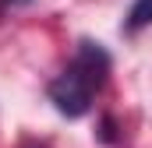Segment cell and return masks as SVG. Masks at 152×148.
<instances>
[{
  "label": "cell",
  "instance_id": "cell-1",
  "mask_svg": "<svg viewBox=\"0 0 152 148\" xmlns=\"http://www.w3.org/2000/svg\"><path fill=\"white\" fill-rule=\"evenodd\" d=\"M106 74H110V57H106V49H103L99 42L81 39L75 60L57 74V78L50 81V88H46V92H50V102L57 106V113H64V116H71V120H75V116H85V113L92 110V99H96V92L103 88Z\"/></svg>",
  "mask_w": 152,
  "mask_h": 148
},
{
  "label": "cell",
  "instance_id": "cell-2",
  "mask_svg": "<svg viewBox=\"0 0 152 148\" xmlns=\"http://www.w3.org/2000/svg\"><path fill=\"white\" fill-rule=\"evenodd\" d=\"M152 21V0H134L131 11H127V21H124V32H142Z\"/></svg>",
  "mask_w": 152,
  "mask_h": 148
},
{
  "label": "cell",
  "instance_id": "cell-3",
  "mask_svg": "<svg viewBox=\"0 0 152 148\" xmlns=\"http://www.w3.org/2000/svg\"><path fill=\"white\" fill-rule=\"evenodd\" d=\"M18 4H28V0H0V7H18Z\"/></svg>",
  "mask_w": 152,
  "mask_h": 148
}]
</instances>
